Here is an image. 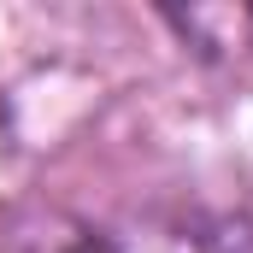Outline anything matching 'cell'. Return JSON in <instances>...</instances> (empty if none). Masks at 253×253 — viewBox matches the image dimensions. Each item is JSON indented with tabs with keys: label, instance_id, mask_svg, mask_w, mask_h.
<instances>
[{
	"label": "cell",
	"instance_id": "cell-1",
	"mask_svg": "<svg viewBox=\"0 0 253 253\" xmlns=\"http://www.w3.org/2000/svg\"><path fill=\"white\" fill-rule=\"evenodd\" d=\"M171 24L200 53H242V47H253V6H194V12H171Z\"/></svg>",
	"mask_w": 253,
	"mask_h": 253
},
{
	"label": "cell",
	"instance_id": "cell-2",
	"mask_svg": "<svg viewBox=\"0 0 253 253\" xmlns=\"http://www.w3.org/2000/svg\"><path fill=\"white\" fill-rule=\"evenodd\" d=\"M100 253H218L212 236L200 224H183V218H147L124 236H100Z\"/></svg>",
	"mask_w": 253,
	"mask_h": 253
},
{
	"label": "cell",
	"instance_id": "cell-3",
	"mask_svg": "<svg viewBox=\"0 0 253 253\" xmlns=\"http://www.w3.org/2000/svg\"><path fill=\"white\" fill-rule=\"evenodd\" d=\"M24 253H100L94 230H53V236H36Z\"/></svg>",
	"mask_w": 253,
	"mask_h": 253
}]
</instances>
